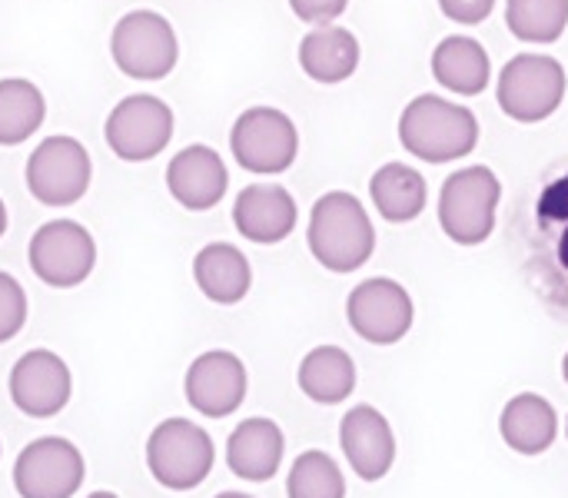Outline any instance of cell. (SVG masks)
<instances>
[{
    "instance_id": "5",
    "label": "cell",
    "mask_w": 568,
    "mask_h": 498,
    "mask_svg": "<svg viewBox=\"0 0 568 498\" xmlns=\"http://www.w3.org/2000/svg\"><path fill=\"white\" fill-rule=\"evenodd\" d=\"M566 67L546 53H519L499 73V106L516 123H542L566 100Z\"/></svg>"
},
{
    "instance_id": "7",
    "label": "cell",
    "mask_w": 568,
    "mask_h": 498,
    "mask_svg": "<svg viewBox=\"0 0 568 498\" xmlns=\"http://www.w3.org/2000/svg\"><path fill=\"white\" fill-rule=\"evenodd\" d=\"M230 150L236 163L250 173H283L300 153L296 123L276 106H250L236 116L230 130Z\"/></svg>"
},
{
    "instance_id": "20",
    "label": "cell",
    "mask_w": 568,
    "mask_h": 498,
    "mask_svg": "<svg viewBox=\"0 0 568 498\" xmlns=\"http://www.w3.org/2000/svg\"><path fill=\"white\" fill-rule=\"evenodd\" d=\"M300 67L316 83H343L359 67V40L336 23L313 27L300 40Z\"/></svg>"
},
{
    "instance_id": "13",
    "label": "cell",
    "mask_w": 568,
    "mask_h": 498,
    "mask_svg": "<svg viewBox=\"0 0 568 498\" xmlns=\"http://www.w3.org/2000/svg\"><path fill=\"white\" fill-rule=\"evenodd\" d=\"M73 393V379L67 363L50 349L23 353L10 369V399L30 419L57 416Z\"/></svg>"
},
{
    "instance_id": "11",
    "label": "cell",
    "mask_w": 568,
    "mask_h": 498,
    "mask_svg": "<svg viewBox=\"0 0 568 498\" xmlns=\"http://www.w3.org/2000/svg\"><path fill=\"white\" fill-rule=\"evenodd\" d=\"M97 266V243L90 230L73 220L43 223L30 240V270L53 289L80 286Z\"/></svg>"
},
{
    "instance_id": "32",
    "label": "cell",
    "mask_w": 568,
    "mask_h": 498,
    "mask_svg": "<svg viewBox=\"0 0 568 498\" xmlns=\"http://www.w3.org/2000/svg\"><path fill=\"white\" fill-rule=\"evenodd\" d=\"M216 498H253V496H246V492H220Z\"/></svg>"
},
{
    "instance_id": "23",
    "label": "cell",
    "mask_w": 568,
    "mask_h": 498,
    "mask_svg": "<svg viewBox=\"0 0 568 498\" xmlns=\"http://www.w3.org/2000/svg\"><path fill=\"white\" fill-rule=\"evenodd\" d=\"M369 196L386 223H413L426 210V176L406 163H386L369 180Z\"/></svg>"
},
{
    "instance_id": "22",
    "label": "cell",
    "mask_w": 568,
    "mask_h": 498,
    "mask_svg": "<svg viewBox=\"0 0 568 498\" xmlns=\"http://www.w3.org/2000/svg\"><path fill=\"white\" fill-rule=\"evenodd\" d=\"M433 77L439 80V87H446L459 96H476L489 87L493 63H489V53L479 40L446 37L433 50Z\"/></svg>"
},
{
    "instance_id": "33",
    "label": "cell",
    "mask_w": 568,
    "mask_h": 498,
    "mask_svg": "<svg viewBox=\"0 0 568 498\" xmlns=\"http://www.w3.org/2000/svg\"><path fill=\"white\" fill-rule=\"evenodd\" d=\"M87 498H120V496H113V492H93V496H87Z\"/></svg>"
},
{
    "instance_id": "17",
    "label": "cell",
    "mask_w": 568,
    "mask_h": 498,
    "mask_svg": "<svg viewBox=\"0 0 568 498\" xmlns=\"http://www.w3.org/2000/svg\"><path fill=\"white\" fill-rule=\"evenodd\" d=\"M296 200L276 183H253L233 203V226L243 240L273 246L296 230Z\"/></svg>"
},
{
    "instance_id": "27",
    "label": "cell",
    "mask_w": 568,
    "mask_h": 498,
    "mask_svg": "<svg viewBox=\"0 0 568 498\" xmlns=\"http://www.w3.org/2000/svg\"><path fill=\"white\" fill-rule=\"evenodd\" d=\"M290 498H346V479L326 453H303L286 479Z\"/></svg>"
},
{
    "instance_id": "24",
    "label": "cell",
    "mask_w": 568,
    "mask_h": 498,
    "mask_svg": "<svg viewBox=\"0 0 568 498\" xmlns=\"http://www.w3.org/2000/svg\"><path fill=\"white\" fill-rule=\"evenodd\" d=\"M300 389L320 406H339L356 389V363L339 346H316L300 363Z\"/></svg>"
},
{
    "instance_id": "19",
    "label": "cell",
    "mask_w": 568,
    "mask_h": 498,
    "mask_svg": "<svg viewBox=\"0 0 568 498\" xmlns=\"http://www.w3.org/2000/svg\"><path fill=\"white\" fill-rule=\"evenodd\" d=\"M499 433L506 446L519 456H542L559 436V416L539 393H519L506 403L499 416Z\"/></svg>"
},
{
    "instance_id": "15",
    "label": "cell",
    "mask_w": 568,
    "mask_h": 498,
    "mask_svg": "<svg viewBox=\"0 0 568 498\" xmlns=\"http://www.w3.org/2000/svg\"><path fill=\"white\" fill-rule=\"evenodd\" d=\"M339 446L353 472L366 482H379L389 476L396 463V436L389 419L373 406H356L339 423Z\"/></svg>"
},
{
    "instance_id": "35",
    "label": "cell",
    "mask_w": 568,
    "mask_h": 498,
    "mask_svg": "<svg viewBox=\"0 0 568 498\" xmlns=\"http://www.w3.org/2000/svg\"><path fill=\"white\" fill-rule=\"evenodd\" d=\"M566 436H568V423H566Z\"/></svg>"
},
{
    "instance_id": "14",
    "label": "cell",
    "mask_w": 568,
    "mask_h": 498,
    "mask_svg": "<svg viewBox=\"0 0 568 498\" xmlns=\"http://www.w3.org/2000/svg\"><path fill=\"white\" fill-rule=\"evenodd\" d=\"M186 403L206 419H226L246 399V366L226 349L196 356L183 379Z\"/></svg>"
},
{
    "instance_id": "3",
    "label": "cell",
    "mask_w": 568,
    "mask_h": 498,
    "mask_svg": "<svg viewBox=\"0 0 568 498\" xmlns=\"http://www.w3.org/2000/svg\"><path fill=\"white\" fill-rule=\"evenodd\" d=\"M503 183L489 166H466L446 176L439 193L443 233L459 246H479L496 230Z\"/></svg>"
},
{
    "instance_id": "8",
    "label": "cell",
    "mask_w": 568,
    "mask_h": 498,
    "mask_svg": "<svg viewBox=\"0 0 568 498\" xmlns=\"http://www.w3.org/2000/svg\"><path fill=\"white\" fill-rule=\"evenodd\" d=\"M103 136L106 146L126 163L153 160L166 150L173 136V110L160 96L133 93L110 110Z\"/></svg>"
},
{
    "instance_id": "1",
    "label": "cell",
    "mask_w": 568,
    "mask_h": 498,
    "mask_svg": "<svg viewBox=\"0 0 568 498\" xmlns=\"http://www.w3.org/2000/svg\"><path fill=\"white\" fill-rule=\"evenodd\" d=\"M310 253L329 273H356L376 250V230L366 206L343 190L316 200L310 213Z\"/></svg>"
},
{
    "instance_id": "28",
    "label": "cell",
    "mask_w": 568,
    "mask_h": 498,
    "mask_svg": "<svg viewBox=\"0 0 568 498\" xmlns=\"http://www.w3.org/2000/svg\"><path fill=\"white\" fill-rule=\"evenodd\" d=\"M27 323V293L23 286L0 273V343H10Z\"/></svg>"
},
{
    "instance_id": "9",
    "label": "cell",
    "mask_w": 568,
    "mask_h": 498,
    "mask_svg": "<svg viewBox=\"0 0 568 498\" xmlns=\"http://www.w3.org/2000/svg\"><path fill=\"white\" fill-rule=\"evenodd\" d=\"M90 153L73 136H47L27 160V190L43 206H70L90 190Z\"/></svg>"
},
{
    "instance_id": "30",
    "label": "cell",
    "mask_w": 568,
    "mask_h": 498,
    "mask_svg": "<svg viewBox=\"0 0 568 498\" xmlns=\"http://www.w3.org/2000/svg\"><path fill=\"white\" fill-rule=\"evenodd\" d=\"M439 7L456 23H483L496 10V0H439Z\"/></svg>"
},
{
    "instance_id": "18",
    "label": "cell",
    "mask_w": 568,
    "mask_h": 498,
    "mask_svg": "<svg viewBox=\"0 0 568 498\" xmlns=\"http://www.w3.org/2000/svg\"><path fill=\"white\" fill-rule=\"evenodd\" d=\"M286 453L283 429L273 419H246L233 429L226 443V463L230 472L243 482H270L280 472Z\"/></svg>"
},
{
    "instance_id": "16",
    "label": "cell",
    "mask_w": 568,
    "mask_h": 498,
    "mask_svg": "<svg viewBox=\"0 0 568 498\" xmlns=\"http://www.w3.org/2000/svg\"><path fill=\"white\" fill-rule=\"evenodd\" d=\"M226 186H230V173H226L223 156L213 146L193 143L180 150L166 166L170 196L193 213L213 210L226 196Z\"/></svg>"
},
{
    "instance_id": "31",
    "label": "cell",
    "mask_w": 568,
    "mask_h": 498,
    "mask_svg": "<svg viewBox=\"0 0 568 498\" xmlns=\"http://www.w3.org/2000/svg\"><path fill=\"white\" fill-rule=\"evenodd\" d=\"M3 230H7V206H3V200H0V236H3Z\"/></svg>"
},
{
    "instance_id": "25",
    "label": "cell",
    "mask_w": 568,
    "mask_h": 498,
    "mask_svg": "<svg viewBox=\"0 0 568 498\" xmlns=\"http://www.w3.org/2000/svg\"><path fill=\"white\" fill-rule=\"evenodd\" d=\"M47 116L43 93L23 77L0 80V146H17L30 140Z\"/></svg>"
},
{
    "instance_id": "26",
    "label": "cell",
    "mask_w": 568,
    "mask_h": 498,
    "mask_svg": "<svg viewBox=\"0 0 568 498\" xmlns=\"http://www.w3.org/2000/svg\"><path fill=\"white\" fill-rule=\"evenodd\" d=\"M506 23L526 43H556L568 27V0H506Z\"/></svg>"
},
{
    "instance_id": "6",
    "label": "cell",
    "mask_w": 568,
    "mask_h": 498,
    "mask_svg": "<svg viewBox=\"0 0 568 498\" xmlns=\"http://www.w3.org/2000/svg\"><path fill=\"white\" fill-rule=\"evenodd\" d=\"M110 53L120 73L133 80H163L180 57L170 20L156 10H130L116 20Z\"/></svg>"
},
{
    "instance_id": "12",
    "label": "cell",
    "mask_w": 568,
    "mask_h": 498,
    "mask_svg": "<svg viewBox=\"0 0 568 498\" xmlns=\"http://www.w3.org/2000/svg\"><path fill=\"white\" fill-rule=\"evenodd\" d=\"M413 296L396 280H366L346 299L353 333L373 346H393L413 329Z\"/></svg>"
},
{
    "instance_id": "34",
    "label": "cell",
    "mask_w": 568,
    "mask_h": 498,
    "mask_svg": "<svg viewBox=\"0 0 568 498\" xmlns=\"http://www.w3.org/2000/svg\"><path fill=\"white\" fill-rule=\"evenodd\" d=\"M562 376H566V383H568V353H566V359H562Z\"/></svg>"
},
{
    "instance_id": "10",
    "label": "cell",
    "mask_w": 568,
    "mask_h": 498,
    "mask_svg": "<svg viewBox=\"0 0 568 498\" xmlns=\"http://www.w3.org/2000/svg\"><path fill=\"white\" fill-rule=\"evenodd\" d=\"M87 466L70 439H33L13 463V489L20 498H73L83 486Z\"/></svg>"
},
{
    "instance_id": "21",
    "label": "cell",
    "mask_w": 568,
    "mask_h": 498,
    "mask_svg": "<svg viewBox=\"0 0 568 498\" xmlns=\"http://www.w3.org/2000/svg\"><path fill=\"white\" fill-rule=\"evenodd\" d=\"M193 280H196L200 293L210 303L233 306V303H240L250 293L253 270H250V260L236 246H230V243H210L193 260Z\"/></svg>"
},
{
    "instance_id": "2",
    "label": "cell",
    "mask_w": 568,
    "mask_h": 498,
    "mask_svg": "<svg viewBox=\"0 0 568 498\" xmlns=\"http://www.w3.org/2000/svg\"><path fill=\"white\" fill-rule=\"evenodd\" d=\"M399 143L426 163H453L476 150L479 120L446 96L423 93L409 100L399 116Z\"/></svg>"
},
{
    "instance_id": "29",
    "label": "cell",
    "mask_w": 568,
    "mask_h": 498,
    "mask_svg": "<svg viewBox=\"0 0 568 498\" xmlns=\"http://www.w3.org/2000/svg\"><path fill=\"white\" fill-rule=\"evenodd\" d=\"M346 3H349V0H290L293 13H296L300 20L313 23V27L333 23V20L346 10Z\"/></svg>"
},
{
    "instance_id": "4",
    "label": "cell",
    "mask_w": 568,
    "mask_h": 498,
    "mask_svg": "<svg viewBox=\"0 0 568 498\" xmlns=\"http://www.w3.org/2000/svg\"><path fill=\"white\" fill-rule=\"evenodd\" d=\"M216 463L213 439L190 419H166L146 439V469L150 476L173 492L196 489Z\"/></svg>"
}]
</instances>
